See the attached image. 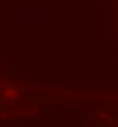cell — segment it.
<instances>
[{
  "mask_svg": "<svg viewBox=\"0 0 118 127\" xmlns=\"http://www.w3.org/2000/svg\"><path fill=\"white\" fill-rule=\"evenodd\" d=\"M17 90L13 86H9L7 87L5 90H3V97L5 99H8V100H14L15 98H17Z\"/></svg>",
  "mask_w": 118,
  "mask_h": 127,
  "instance_id": "1",
  "label": "cell"
}]
</instances>
